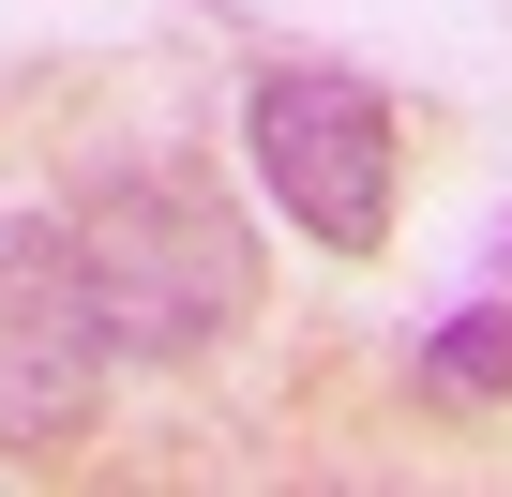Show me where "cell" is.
Instances as JSON below:
<instances>
[{"label":"cell","instance_id":"4","mask_svg":"<svg viewBox=\"0 0 512 497\" xmlns=\"http://www.w3.org/2000/svg\"><path fill=\"white\" fill-rule=\"evenodd\" d=\"M422 377H437L452 407H512V317H497V302H482V317H437Z\"/></svg>","mask_w":512,"mask_h":497},{"label":"cell","instance_id":"3","mask_svg":"<svg viewBox=\"0 0 512 497\" xmlns=\"http://www.w3.org/2000/svg\"><path fill=\"white\" fill-rule=\"evenodd\" d=\"M121 332L91 302V241L76 226H0V452H61L106 392Z\"/></svg>","mask_w":512,"mask_h":497},{"label":"cell","instance_id":"1","mask_svg":"<svg viewBox=\"0 0 512 497\" xmlns=\"http://www.w3.org/2000/svg\"><path fill=\"white\" fill-rule=\"evenodd\" d=\"M76 241H91V302H106V332H121L136 362H166V347H211V332L256 302V241H241V211H226L196 166L106 181Z\"/></svg>","mask_w":512,"mask_h":497},{"label":"cell","instance_id":"2","mask_svg":"<svg viewBox=\"0 0 512 497\" xmlns=\"http://www.w3.org/2000/svg\"><path fill=\"white\" fill-rule=\"evenodd\" d=\"M256 181L287 196L302 241L332 257H377L392 241V106L332 61H272L256 76Z\"/></svg>","mask_w":512,"mask_h":497}]
</instances>
